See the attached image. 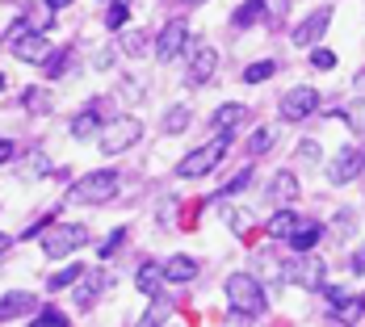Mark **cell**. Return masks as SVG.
I'll return each instance as SVG.
<instances>
[{"mask_svg":"<svg viewBox=\"0 0 365 327\" xmlns=\"http://www.w3.org/2000/svg\"><path fill=\"white\" fill-rule=\"evenodd\" d=\"M227 302L235 315H244V323H252L256 315H264L269 298H264V286L256 281L252 273H231L227 277Z\"/></svg>","mask_w":365,"mask_h":327,"instance_id":"6da1fadb","label":"cell"},{"mask_svg":"<svg viewBox=\"0 0 365 327\" xmlns=\"http://www.w3.org/2000/svg\"><path fill=\"white\" fill-rule=\"evenodd\" d=\"M231 139H235V130H219V139H210V143L193 147V151L185 155L181 164H177V177H185V181H197V177L215 172V164H219L222 155H227Z\"/></svg>","mask_w":365,"mask_h":327,"instance_id":"7a4b0ae2","label":"cell"},{"mask_svg":"<svg viewBox=\"0 0 365 327\" xmlns=\"http://www.w3.org/2000/svg\"><path fill=\"white\" fill-rule=\"evenodd\" d=\"M118 172L106 168V172H88V177H80V181L68 189V202H80V206H101V202H110L113 193H118Z\"/></svg>","mask_w":365,"mask_h":327,"instance_id":"3957f363","label":"cell"},{"mask_svg":"<svg viewBox=\"0 0 365 327\" xmlns=\"http://www.w3.org/2000/svg\"><path fill=\"white\" fill-rule=\"evenodd\" d=\"M139 139H143V122L139 118H113V122H106L97 130V143H101L106 155H122V151H130Z\"/></svg>","mask_w":365,"mask_h":327,"instance_id":"277c9868","label":"cell"},{"mask_svg":"<svg viewBox=\"0 0 365 327\" xmlns=\"http://www.w3.org/2000/svg\"><path fill=\"white\" fill-rule=\"evenodd\" d=\"M84 244H88V227H80V222H51V231L42 239V252L51 260H63L68 252L84 248Z\"/></svg>","mask_w":365,"mask_h":327,"instance_id":"5b68a950","label":"cell"},{"mask_svg":"<svg viewBox=\"0 0 365 327\" xmlns=\"http://www.w3.org/2000/svg\"><path fill=\"white\" fill-rule=\"evenodd\" d=\"M365 172V151L361 147H340L336 160L328 164V181L331 185H353Z\"/></svg>","mask_w":365,"mask_h":327,"instance_id":"8992f818","label":"cell"},{"mask_svg":"<svg viewBox=\"0 0 365 327\" xmlns=\"http://www.w3.org/2000/svg\"><path fill=\"white\" fill-rule=\"evenodd\" d=\"M290 281L294 286H302V290H324V281H328V264H324V256H315V248H311V252H298V264H294Z\"/></svg>","mask_w":365,"mask_h":327,"instance_id":"52a82bcc","label":"cell"},{"mask_svg":"<svg viewBox=\"0 0 365 327\" xmlns=\"http://www.w3.org/2000/svg\"><path fill=\"white\" fill-rule=\"evenodd\" d=\"M185 46H189V26H185L181 17H173V21L160 30V38H155V59H160V63H168V59H181Z\"/></svg>","mask_w":365,"mask_h":327,"instance_id":"ba28073f","label":"cell"},{"mask_svg":"<svg viewBox=\"0 0 365 327\" xmlns=\"http://www.w3.org/2000/svg\"><path fill=\"white\" fill-rule=\"evenodd\" d=\"M319 109V88H311V84H298L290 88L286 97H282V118L286 122H302V118H311Z\"/></svg>","mask_w":365,"mask_h":327,"instance_id":"9c48e42d","label":"cell"},{"mask_svg":"<svg viewBox=\"0 0 365 327\" xmlns=\"http://www.w3.org/2000/svg\"><path fill=\"white\" fill-rule=\"evenodd\" d=\"M185 55H189V84H193V88L210 84V76L219 72V51L189 42V46H185Z\"/></svg>","mask_w":365,"mask_h":327,"instance_id":"30bf717a","label":"cell"},{"mask_svg":"<svg viewBox=\"0 0 365 327\" xmlns=\"http://www.w3.org/2000/svg\"><path fill=\"white\" fill-rule=\"evenodd\" d=\"M51 42H46V34H38V30H26V34H17V42H13V55L21 59V63H34V68H42L46 59H51Z\"/></svg>","mask_w":365,"mask_h":327,"instance_id":"8fae6325","label":"cell"},{"mask_svg":"<svg viewBox=\"0 0 365 327\" xmlns=\"http://www.w3.org/2000/svg\"><path fill=\"white\" fill-rule=\"evenodd\" d=\"M328 26H331V9H315V13H307L298 26H294V46H315L319 38L328 34Z\"/></svg>","mask_w":365,"mask_h":327,"instance_id":"7c38bea8","label":"cell"},{"mask_svg":"<svg viewBox=\"0 0 365 327\" xmlns=\"http://www.w3.org/2000/svg\"><path fill=\"white\" fill-rule=\"evenodd\" d=\"M30 311H34V294L30 290L0 294V323H13V319H21V315H30Z\"/></svg>","mask_w":365,"mask_h":327,"instance_id":"4fadbf2b","label":"cell"},{"mask_svg":"<svg viewBox=\"0 0 365 327\" xmlns=\"http://www.w3.org/2000/svg\"><path fill=\"white\" fill-rule=\"evenodd\" d=\"M197 273H202V264H197L193 256H185V252L164 260V281H168V286H185V281H193Z\"/></svg>","mask_w":365,"mask_h":327,"instance_id":"5bb4252c","label":"cell"},{"mask_svg":"<svg viewBox=\"0 0 365 327\" xmlns=\"http://www.w3.org/2000/svg\"><path fill=\"white\" fill-rule=\"evenodd\" d=\"M97 130H101V105L80 109V113L72 118V126H68L72 139H97Z\"/></svg>","mask_w":365,"mask_h":327,"instance_id":"9a60e30c","label":"cell"},{"mask_svg":"<svg viewBox=\"0 0 365 327\" xmlns=\"http://www.w3.org/2000/svg\"><path fill=\"white\" fill-rule=\"evenodd\" d=\"M135 286H139V294L155 298V294H160L164 286H168V281H164V264H155V260L139 264V273H135Z\"/></svg>","mask_w":365,"mask_h":327,"instance_id":"2e32d148","label":"cell"},{"mask_svg":"<svg viewBox=\"0 0 365 327\" xmlns=\"http://www.w3.org/2000/svg\"><path fill=\"white\" fill-rule=\"evenodd\" d=\"M298 193H302V185H298V177H294V172H286V168H282V172L273 177V185H269V197H273L277 206H290Z\"/></svg>","mask_w":365,"mask_h":327,"instance_id":"e0dca14e","label":"cell"},{"mask_svg":"<svg viewBox=\"0 0 365 327\" xmlns=\"http://www.w3.org/2000/svg\"><path fill=\"white\" fill-rule=\"evenodd\" d=\"M319 235H324L319 222H298V227L290 231V248L294 252H311V248L319 244Z\"/></svg>","mask_w":365,"mask_h":327,"instance_id":"ac0fdd59","label":"cell"},{"mask_svg":"<svg viewBox=\"0 0 365 327\" xmlns=\"http://www.w3.org/2000/svg\"><path fill=\"white\" fill-rule=\"evenodd\" d=\"M298 222H302V218L294 214L290 206H282L277 214L269 218V239H290V231L298 227Z\"/></svg>","mask_w":365,"mask_h":327,"instance_id":"d6986e66","label":"cell"},{"mask_svg":"<svg viewBox=\"0 0 365 327\" xmlns=\"http://www.w3.org/2000/svg\"><path fill=\"white\" fill-rule=\"evenodd\" d=\"M260 13H264V0H244V4L231 13V26H235V30H248V26L260 21Z\"/></svg>","mask_w":365,"mask_h":327,"instance_id":"ffe728a7","label":"cell"},{"mask_svg":"<svg viewBox=\"0 0 365 327\" xmlns=\"http://www.w3.org/2000/svg\"><path fill=\"white\" fill-rule=\"evenodd\" d=\"M248 118V105H219L215 109V130H235Z\"/></svg>","mask_w":365,"mask_h":327,"instance_id":"44dd1931","label":"cell"},{"mask_svg":"<svg viewBox=\"0 0 365 327\" xmlns=\"http://www.w3.org/2000/svg\"><path fill=\"white\" fill-rule=\"evenodd\" d=\"M189 122H193L189 105H173L168 113H164V135H185V130H189Z\"/></svg>","mask_w":365,"mask_h":327,"instance_id":"7402d4cb","label":"cell"},{"mask_svg":"<svg viewBox=\"0 0 365 327\" xmlns=\"http://www.w3.org/2000/svg\"><path fill=\"white\" fill-rule=\"evenodd\" d=\"M80 277H84V269H80V264H68V269H59V273L46 281V290H51V294H63V290H72Z\"/></svg>","mask_w":365,"mask_h":327,"instance_id":"603a6c76","label":"cell"},{"mask_svg":"<svg viewBox=\"0 0 365 327\" xmlns=\"http://www.w3.org/2000/svg\"><path fill=\"white\" fill-rule=\"evenodd\" d=\"M106 286H113L110 273H93V277H88V286H84V290H76V302H80V306H93L97 290H106Z\"/></svg>","mask_w":365,"mask_h":327,"instance_id":"cb8c5ba5","label":"cell"},{"mask_svg":"<svg viewBox=\"0 0 365 327\" xmlns=\"http://www.w3.org/2000/svg\"><path fill=\"white\" fill-rule=\"evenodd\" d=\"M277 76V63L273 59H260L252 68H244V84H264V80H273Z\"/></svg>","mask_w":365,"mask_h":327,"instance_id":"d4e9b609","label":"cell"},{"mask_svg":"<svg viewBox=\"0 0 365 327\" xmlns=\"http://www.w3.org/2000/svg\"><path fill=\"white\" fill-rule=\"evenodd\" d=\"M126 21H130V0H113L106 13V30H122Z\"/></svg>","mask_w":365,"mask_h":327,"instance_id":"484cf974","label":"cell"},{"mask_svg":"<svg viewBox=\"0 0 365 327\" xmlns=\"http://www.w3.org/2000/svg\"><path fill=\"white\" fill-rule=\"evenodd\" d=\"M21 101H26L30 113H46V109H51V93H46V88H26V97H21Z\"/></svg>","mask_w":365,"mask_h":327,"instance_id":"4316f807","label":"cell"},{"mask_svg":"<svg viewBox=\"0 0 365 327\" xmlns=\"http://www.w3.org/2000/svg\"><path fill=\"white\" fill-rule=\"evenodd\" d=\"M248 181H252V168H240V172H235V177L219 189V197H235V193H244V189H248Z\"/></svg>","mask_w":365,"mask_h":327,"instance_id":"83f0119b","label":"cell"},{"mask_svg":"<svg viewBox=\"0 0 365 327\" xmlns=\"http://www.w3.org/2000/svg\"><path fill=\"white\" fill-rule=\"evenodd\" d=\"M273 143H277V135H273V130L264 126V130H256L252 139H248V151H252V155H264V151H269Z\"/></svg>","mask_w":365,"mask_h":327,"instance_id":"f1b7e54d","label":"cell"},{"mask_svg":"<svg viewBox=\"0 0 365 327\" xmlns=\"http://www.w3.org/2000/svg\"><path fill=\"white\" fill-rule=\"evenodd\" d=\"M34 323L38 327H63V323H68V315H63V311H55V306H42V311L34 315Z\"/></svg>","mask_w":365,"mask_h":327,"instance_id":"f546056e","label":"cell"},{"mask_svg":"<svg viewBox=\"0 0 365 327\" xmlns=\"http://www.w3.org/2000/svg\"><path fill=\"white\" fill-rule=\"evenodd\" d=\"M126 235H130L126 227H118V231H110V235H106V244H101V260H110V256L118 252L122 244H126Z\"/></svg>","mask_w":365,"mask_h":327,"instance_id":"4dcf8cb0","label":"cell"},{"mask_svg":"<svg viewBox=\"0 0 365 327\" xmlns=\"http://www.w3.org/2000/svg\"><path fill=\"white\" fill-rule=\"evenodd\" d=\"M311 68H315V72H331V68H336V51L315 46V51H311Z\"/></svg>","mask_w":365,"mask_h":327,"instance_id":"1f68e13d","label":"cell"},{"mask_svg":"<svg viewBox=\"0 0 365 327\" xmlns=\"http://www.w3.org/2000/svg\"><path fill=\"white\" fill-rule=\"evenodd\" d=\"M344 122H349L357 135H365V101H353V105L344 109Z\"/></svg>","mask_w":365,"mask_h":327,"instance_id":"d6a6232c","label":"cell"},{"mask_svg":"<svg viewBox=\"0 0 365 327\" xmlns=\"http://www.w3.org/2000/svg\"><path fill=\"white\" fill-rule=\"evenodd\" d=\"M168 315H173V306H164V302H155V306L147 311V315L139 319V323H143V327H151V323H168Z\"/></svg>","mask_w":365,"mask_h":327,"instance_id":"836d02e7","label":"cell"},{"mask_svg":"<svg viewBox=\"0 0 365 327\" xmlns=\"http://www.w3.org/2000/svg\"><path fill=\"white\" fill-rule=\"evenodd\" d=\"M260 273H264V277H273V281H277V277H286V269H282L277 260H269V256H260Z\"/></svg>","mask_w":365,"mask_h":327,"instance_id":"e575fe53","label":"cell"},{"mask_svg":"<svg viewBox=\"0 0 365 327\" xmlns=\"http://www.w3.org/2000/svg\"><path fill=\"white\" fill-rule=\"evenodd\" d=\"M51 218H55V214H42V218H38V222H30V227L21 231V239H34V235H42V231L51 227Z\"/></svg>","mask_w":365,"mask_h":327,"instance_id":"d590c367","label":"cell"},{"mask_svg":"<svg viewBox=\"0 0 365 327\" xmlns=\"http://www.w3.org/2000/svg\"><path fill=\"white\" fill-rule=\"evenodd\" d=\"M298 155H302L307 164H319V143H302L298 147Z\"/></svg>","mask_w":365,"mask_h":327,"instance_id":"8d00e7d4","label":"cell"},{"mask_svg":"<svg viewBox=\"0 0 365 327\" xmlns=\"http://www.w3.org/2000/svg\"><path fill=\"white\" fill-rule=\"evenodd\" d=\"M13 155H17V143L13 139H0V164H9Z\"/></svg>","mask_w":365,"mask_h":327,"instance_id":"74e56055","label":"cell"},{"mask_svg":"<svg viewBox=\"0 0 365 327\" xmlns=\"http://www.w3.org/2000/svg\"><path fill=\"white\" fill-rule=\"evenodd\" d=\"M126 55H143V34H135V38H126V46H122Z\"/></svg>","mask_w":365,"mask_h":327,"instance_id":"f35d334b","label":"cell"},{"mask_svg":"<svg viewBox=\"0 0 365 327\" xmlns=\"http://www.w3.org/2000/svg\"><path fill=\"white\" fill-rule=\"evenodd\" d=\"M353 273H365V248H357V256H353Z\"/></svg>","mask_w":365,"mask_h":327,"instance_id":"ab89813d","label":"cell"},{"mask_svg":"<svg viewBox=\"0 0 365 327\" xmlns=\"http://www.w3.org/2000/svg\"><path fill=\"white\" fill-rule=\"evenodd\" d=\"M231 227H235V231H244V227H248V214H244V210H240V214H231Z\"/></svg>","mask_w":365,"mask_h":327,"instance_id":"60d3db41","label":"cell"},{"mask_svg":"<svg viewBox=\"0 0 365 327\" xmlns=\"http://www.w3.org/2000/svg\"><path fill=\"white\" fill-rule=\"evenodd\" d=\"M9 248H13V239H9V235H4V231H0V256L9 252Z\"/></svg>","mask_w":365,"mask_h":327,"instance_id":"b9f144b4","label":"cell"},{"mask_svg":"<svg viewBox=\"0 0 365 327\" xmlns=\"http://www.w3.org/2000/svg\"><path fill=\"white\" fill-rule=\"evenodd\" d=\"M46 4H51V9H55V13H59V9H68V4H72V0H46Z\"/></svg>","mask_w":365,"mask_h":327,"instance_id":"7bdbcfd3","label":"cell"},{"mask_svg":"<svg viewBox=\"0 0 365 327\" xmlns=\"http://www.w3.org/2000/svg\"><path fill=\"white\" fill-rule=\"evenodd\" d=\"M357 88H361V93H365V72H357Z\"/></svg>","mask_w":365,"mask_h":327,"instance_id":"ee69618b","label":"cell"},{"mask_svg":"<svg viewBox=\"0 0 365 327\" xmlns=\"http://www.w3.org/2000/svg\"><path fill=\"white\" fill-rule=\"evenodd\" d=\"M4 84H9V80H4V72H0V93H4Z\"/></svg>","mask_w":365,"mask_h":327,"instance_id":"f6af8a7d","label":"cell"},{"mask_svg":"<svg viewBox=\"0 0 365 327\" xmlns=\"http://www.w3.org/2000/svg\"><path fill=\"white\" fill-rule=\"evenodd\" d=\"M185 4H202V0H185Z\"/></svg>","mask_w":365,"mask_h":327,"instance_id":"bcb514c9","label":"cell"}]
</instances>
